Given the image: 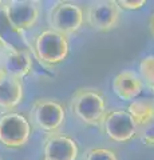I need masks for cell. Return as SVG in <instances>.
Listing matches in <instances>:
<instances>
[{"mask_svg": "<svg viewBox=\"0 0 154 160\" xmlns=\"http://www.w3.org/2000/svg\"><path fill=\"white\" fill-rule=\"evenodd\" d=\"M70 109L74 116L87 126H101L107 112L103 93L90 87L78 88L71 95Z\"/></svg>", "mask_w": 154, "mask_h": 160, "instance_id": "obj_1", "label": "cell"}, {"mask_svg": "<svg viewBox=\"0 0 154 160\" xmlns=\"http://www.w3.org/2000/svg\"><path fill=\"white\" fill-rule=\"evenodd\" d=\"M29 47L39 63L47 68L63 63L70 53V44L67 38L52 29H46L35 35Z\"/></svg>", "mask_w": 154, "mask_h": 160, "instance_id": "obj_2", "label": "cell"}, {"mask_svg": "<svg viewBox=\"0 0 154 160\" xmlns=\"http://www.w3.org/2000/svg\"><path fill=\"white\" fill-rule=\"evenodd\" d=\"M31 123L40 131L48 133H56L64 126L66 109L56 99L42 98L35 100L29 111Z\"/></svg>", "mask_w": 154, "mask_h": 160, "instance_id": "obj_3", "label": "cell"}, {"mask_svg": "<svg viewBox=\"0 0 154 160\" xmlns=\"http://www.w3.org/2000/svg\"><path fill=\"white\" fill-rule=\"evenodd\" d=\"M83 22V9L71 2H59L48 12L50 29L63 35L64 38L77 33L82 28Z\"/></svg>", "mask_w": 154, "mask_h": 160, "instance_id": "obj_4", "label": "cell"}, {"mask_svg": "<svg viewBox=\"0 0 154 160\" xmlns=\"http://www.w3.org/2000/svg\"><path fill=\"white\" fill-rule=\"evenodd\" d=\"M31 136L29 120L19 112H8L0 118V143L7 148H22Z\"/></svg>", "mask_w": 154, "mask_h": 160, "instance_id": "obj_5", "label": "cell"}, {"mask_svg": "<svg viewBox=\"0 0 154 160\" xmlns=\"http://www.w3.org/2000/svg\"><path fill=\"white\" fill-rule=\"evenodd\" d=\"M102 131L107 138L117 143H127L138 133V126L126 109L107 111L101 123Z\"/></svg>", "mask_w": 154, "mask_h": 160, "instance_id": "obj_6", "label": "cell"}, {"mask_svg": "<svg viewBox=\"0 0 154 160\" xmlns=\"http://www.w3.org/2000/svg\"><path fill=\"white\" fill-rule=\"evenodd\" d=\"M84 19L93 29L98 32H109L119 26L121 9L117 2L113 0L94 2L87 7Z\"/></svg>", "mask_w": 154, "mask_h": 160, "instance_id": "obj_7", "label": "cell"}, {"mask_svg": "<svg viewBox=\"0 0 154 160\" xmlns=\"http://www.w3.org/2000/svg\"><path fill=\"white\" fill-rule=\"evenodd\" d=\"M4 9L9 24L18 32L31 29L36 24L39 19V7L35 2L29 0H11V2H3Z\"/></svg>", "mask_w": 154, "mask_h": 160, "instance_id": "obj_8", "label": "cell"}, {"mask_svg": "<svg viewBox=\"0 0 154 160\" xmlns=\"http://www.w3.org/2000/svg\"><path fill=\"white\" fill-rule=\"evenodd\" d=\"M44 159L47 160H77L79 148L72 138L64 133H50L43 143Z\"/></svg>", "mask_w": 154, "mask_h": 160, "instance_id": "obj_9", "label": "cell"}, {"mask_svg": "<svg viewBox=\"0 0 154 160\" xmlns=\"http://www.w3.org/2000/svg\"><path fill=\"white\" fill-rule=\"evenodd\" d=\"M113 92L123 102H134L142 93L143 83L140 75L130 69L115 75L111 83Z\"/></svg>", "mask_w": 154, "mask_h": 160, "instance_id": "obj_10", "label": "cell"}, {"mask_svg": "<svg viewBox=\"0 0 154 160\" xmlns=\"http://www.w3.org/2000/svg\"><path fill=\"white\" fill-rule=\"evenodd\" d=\"M24 86L22 79L6 75L0 80V108L11 112L23 102Z\"/></svg>", "mask_w": 154, "mask_h": 160, "instance_id": "obj_11", "label": "cell"}, {"mask_svg": "<svg viewBox=\"0 0 154 160\" xmlns=\"http://www.w3.org/2000/svg\"><path fill=\"white\" fill-rule=\"evenodd\" d=\"M3 67L7 75L23 79L32 71V58L27 48L8 51L4 56Z\"/></svg>", "mask_w": 154, "mask_h": 160, "instance_id": "obj_12", "label": "cell"}, {"mask_svg": "<svg viewBox=\"0 0 154 160\" xmlns=\"http://www.w3.org/2000/svg\"><path fill=\"white\" fill-rule=\"evenodd\" d=\"M126 111L130 113V116L135 122V124L140 128L149 120L154 118V100L149 99H138L129 104Z\"/></svg>", "mask_w": 154, "mask_h": 160, "instance_id": "obj_13", "label": "cell"}, {"mask_svg": "<svg viewBox=\"0 0 154 160\" xmlns=\"http://www.w3.org/2000/svg\"><path fill=\"white\" fill-rule=\"evenodd\" d=\"M12 38H18L19 40H23V33L18 32L16 29H13L12 26L9 24L7 15H6V9H4V4L3 2H0V40L3 42L4 47L7 51H13V49H22L16 46V43L13 42Z\"/></svg>", "mask_w": 154, "mask_h": 160, "instance_id": "obj_14", "label": "cell"}, {"mask_svg": "<svg viewBox=\"0 0 154 160\" xmlns=\"http://www.w3.org/2000/svg\"><path fill=\"white\" fill-rule=\"evenodd\" d=\"M138 71H140V78L142 83L145 82L146 86L154 92V55L142 59Z\"/></svg>", "mask_w": 154, "mask_h": 160, "instance_id": "obj_15", "label": "cell"}, {"mask_svg": "<svg viewBox=\"0 0 154 160\" xmlns=\"http://www.w3.org/2000/svg\"><path fill=\"white\" fill-rule=\"evenodd\" d=\"M137 136L141 139V142L145 146L154 147V118L138 128Z\"/></svg>", "mask_w": 154, "mask_h": 160, "instance_id": "obj_16", "label": "cell"}, {"mask_svg": "<svg viewBox=\"0 0 154 160\" xmlns=\"http://www.w3.org/2000/svg\"><path fill=\"white\" fill-rule=\"evenodd\" d=\"M86 160H118V156L107 148H91L86 153Z\"/></svg>", "mask_w": 154, "mask_h": 160, "instance_id": "obj_17", "label": "cell"}, {"mask_svg": "<svg viewBox=\"0 0 154 160\" xmlns=\"http://www.w3.org/2000/svg\"><path fill=\"white\" fill-rule=\"evenodd\" d=\"M119 9H126V11H135L140 9L146 4V0H118L117 2Z\"/></svg>", "mask_w": 154, "mask_h": 160, "instance_id": "obj_18", "label": "cell"}, {"mask_svg": "<svg viewBox=\"0 0 154 160\" xmlns=\"http://www.w3.org/2000/svg\"><path fill=\"white\" fill-rule=\"evenodd\" d=\"M149 28H150V32H151V35L154 36V13L151 15L150 22H149Z\"/></svg>", "mask_w": 154, "mask_h": 160, "instance_id": "obj_19", "label": "cell"}, {"mask_svg": "<svg viewBox=\"0 0 154 160\" xmlns=\"http://www.w3.org/2000/svg\"><path fill=\"white\" fill-rule=\"evenodd\" d=\"M7 75V72H6V69H4V67H3V64H0V80H2L4 76Z\"/></svg>", "mask_w": 154, "mask_h": 160, "instance_id": "obj_20", "label": "cell"}, {"mask_svg": "<svg viewBox=\"0 0 154 160\" xmlns=\"http://www.w3.org/2000/svg\"><path fill=\"white\" fill-rule=\"evenodd\" d=\"M3 49H6V47H4V44H3V42L0 40V55H2V51Z\"/></svg>", "mask_w": 154, "mask_h": 160, "instance_id": "obj_21", "label": "cell"}, {"mask_svg": "<svg viewBox=\"0 0 154 160\" xmlns=\"http://www.w3.org/2000/svg\"><path fill=\"white\" fill-rule=\"evenodd\" d=\"M42 160H47V159H42Z\"/></svg>", "mask_w": 154, "mask_h": 160, "instance_id": "obj_22", "label": "cell"}]
</instances>
